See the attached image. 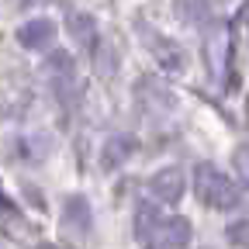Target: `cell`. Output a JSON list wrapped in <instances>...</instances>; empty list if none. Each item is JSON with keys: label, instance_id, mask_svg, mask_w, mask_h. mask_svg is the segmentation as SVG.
I'll return each instance as SVG.
<instances>
[{"label": "cell", "instance_id": "1", "mask_svg": "<svg viewBox=\"0 0 249 249\" xmlns=\"http://www.w3.org/2000/svg\"><path fill=\"white\" fill-rule=\"evenodd\" d=\"M135 235L145 249H183L191 242V225L177 214H160L152 204H139Z\"/></svg>", "mask_w": 249, "mask_h": 249}, {"label": "cell", "instance_id": "2", "mask_svg": "<svg viewBox=\"0 0 249 249\" xmlns=\"http://www.w3.org/2000/svg\"><path fill=\"white\" fill-rule=\"evenodd\" d=\"M194 191L214 211H229V208H235L242 201V191L218 166H211V163H197V170H194Z\"/></svg>", "mask_w": 249, "mask_h": 249}, {"label": "cell", "instance_id": "3", "mask_svg": "<svg viewBox=\"0 0 249 249\" xmlns=\"http://www.w3.org/2000/svg\"><path fill=\"white\" fill-rule=\"evenodd\" d=\"M204 59H208L211 80L225 83L229 59H232V52H229V24H211L208 28V35H204Z\"/></svg>", "mask_w": 249, "mask_h": 249}, {"label": "cell", "instance_id": "4", "mask_svg": "<svg viewBox=\"0 0 249 249\" xmlns=\"http://www.w3.org/2000/svg\"><path fill=\"white\" fill-rule=\"evenodd\" d=\"M139 35H142V42L149 45V55L160 62L163 73H170V76L183 73V52H180V45H177L173 38L160 35V31H152V28H145V24H139Z\"/></svg>", "mask_w": 249, "mask_h": 249}, {"label": "cell", "instance_id": "5", "mask_svg": "<svg viewBox=\"0 0 249 249\" xmlns=\"http://www.w3.org/2000/svg\"><path fill=\"white\" fill-rule=\"evenodd\" d=\"M52 62H55V73H52L55 97H59L62 104H76L80 93H83V80H80V73H76V66H73V59H70L66 52H59Z\"/></svg>", "mask_w": 249, "mask_h": 249}, {"label": "cell", "instance_id": "6", "mask_svg": "<svg viewBox=\"0 0 249 249\" xmlns=\"http://www.w3.org/2000/svg\"><path fill=\"white\" fill-rule=\"evenodd\" d=\"M149 194L160 204H177L183 197V173L177 166H166L160 173H152L149 177Z\"/></svg>", "mask_w": 249, "mask_h": 249}, {"label": "cell", "instance_id": "7", "mask_svg": "<svg viewBox=\"0 0 249 249\" xmlns=\"http://www.w3.org/2000/svg\"><path fill=\"white\" fill-rule=\"evenodd\" d=\"M62 229L70 235H87L90 232V204H87V197H80V194L66 197V204H62Z\"/></svg>", "mask_w": 249, "mask_h": 249}, {"label": "cell", "instance_id": "8", "mask_svg": "<svg viewBox=\"0 0 249 249\" xmlns=\"http://www.w3.org/2000/svg\"><path fill=\"white\" fill-rule=\"evenodd\" d=\"M132 152H135V139L124 135V132H114L104 142V149H101V166L104 170H118L124 160H132Z\"/></svg>", "mask_w": 249, "mask_h": 249}, {"label": "cell", "instance_id": "9", "mask_svg": "<svg viewBox=\"0 0 249 249\" xmlns=\"http://www.w3.org/2000/svg\"><path fill=\"white\" fill-rule=\"evenodd\" d=\"M55 38V24L45 21V18H35V21H24L18 28V42L24 49H45L49 42Z\"/></svg>", "mask_w": 249, "mask_h": 249}, {"label": "cell", "instance_id": "10", "mask_svg": "<svg viewBox=\"0 0 249 249\" xmlns=\"http://www.w3.org/2000/svg\"><path fill=\"white\" fill-rule=\"evenodd\" d=\"M139 101L152 111H170L173 107V93L163 87V83H156V80H142L139 83Z\"/></svg>", "mask_w": 249, "mask_h": 249}, {"label": "cell", "instance_id": "11", "mask_svg": "<svg viewBox=\"0 0 249 249\" xmlns=\"http://www.w3.org/2000/svg\"><path fill=\"white\" fill-rule=\"evenodd\" d=\"M70 35L76 38V45L83 49H93L97 45V21H93L90 14H70Z\"/></svg>", "mask_w": 249, "mask_h": 249}, {"label": "cell", "instance_id": "12", "mask_svg": "<svg viewBox=\"0 0 249 249\" xmlns=\"http://www.w3.org/2000/svg\"><path fill=\"white\" fill-rule=\"evenodd\" d=\"M173 11H177V21L194 28V24H204L208 21V0H173Z\"/></svg>", "mask_w": 249, "mask_h": 249}, {"label": "cell", "instance_id": "13", "mask_svg": "<svg viewBox=\"0 0 249 249\" xmlns=\"http://www.w3.org/2000/svg\"><path fill=\"white\" fill-rule=\"evenodd\" d=\"M21 229V211H18V204L0 191V232H18Z\"/></svg>", "mask_w": 249, "mask_h": 249}, {"label": "cell", "instance_id": "14", "mask_svg": "<svg viewBox=\"0 0 249 249\" xmlns=\"http://www.w3.org/2000/svg\"><path fill=\"white\" fill-rule=\"evenodd\" d=\"M225 239L232 242V249H249V218L232 222V225L225 229Z\"/></svg>", "mask_w": 249, "mask_h": 249}, {"label": "cell", "instance_id": "15", "mask_svg": "<svg viewBox=\"0 0 249 249\" xmlns=\"http://www.w3.org/2000/svg\"><path fill=\"white\" fill-rule=\"evenodd\" d=\"M232 163H235V173H239V180L249 187V142H246V145H239V149L232 152Z\"/></svg>", "mask_w": 249, "mask_h": 249}, {"label": "cell", "instance_id": "16", "mask_svg": "<svg viewBox=\"0 0 249 249\" xmlns=\"http://www.w3.org/2000/svg\"><path fill=\"white\" fill-rule=\"evenodd\" d=\"M42 249H62V246H42Z\"/></svg>", "mask_w": 249, "mask_h": 249}, {"label": "cell", "instance_id": "17", "mask_svg": "<svg viewBox=\"0 0 249 249\" xmlns=\"http://www.w3.org/2000/svg\"><path fill=\"white\" fill-rule=\"evenodd\" d=\"M18 4H31V0H18Z\"/></svg>", "mask_w": 249, "mask_h": 249}]
</instances>
